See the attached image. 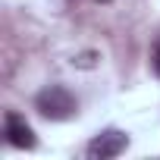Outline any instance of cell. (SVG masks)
<instances>
[{
  "label": "cell",
  "mask_w": 160,
  "mask_h": 160,
  "mask_svg": "<svg viewBox=\"0 0 160 160\" xmlns=\"http://www.w3.org/2000/svg\"><path fill=\"white\" fill-rule=\"evenodd\" d=\"M35 107L44 119H53V122H63V119H72L78 113V101L69 88L63 85H47L44 91H38L35 98Z\"/></svg>",
  "instance_id": "1"
},
{
  "label": "cell",
  "mask_w": 160,
  "mask_h": 160,
  "mask_svg": "<svg viewBox=\"0 0 160 160\" xmlns=\"http://www.w3.org/2000/svg\"><path fill=\"white\" fill-rule=\"evenodd\" d=\"M126 148H129L126 132L107 129V132H101V135H94V138L88 141V157H91V160H113V157H119Z\"/></svg>",
  "instance_id": "2"
},
{
  "label": "cell",
  "mask_w": 160,
  "mask_h": 160,
  "mask_svg": "<svg viewBox=\"0 0 160 160\" xmlns=\"http://www.w3.org/2000/svg\"><path fill=\"white\" fill-rule=\"evenodd\" d=\"M3 135H7V141H10L13 148H19V151H28V148L38 144L32 126H28L19 113H7V119H3Z\"/></svg>",
  "instance_id": "3"
},
{
  "label": "cell",
  "mask_w": 160,
  "mask_h": 160,
  "mask_svg": "<svg viewBox=\"0 0 160 160\" xmlns=\"http://www.w3.org/2000/svg\"><path fill=\"white\" fill-rule=\"evenodd\" d=\"M151 66H154V72H157V78H160V47H154V53H151Z\"/></svg>",
  "instance_id": "4"
},
{
  "label": "cell",
  "mask_w": 160,
  "mask_h": 160,
  "mask_svg": "<svg viewBox=\"0 0 160 160\" xmlns=\"http://www.w3.org/2000/svg\"><path fill=\"white\" fill-rule=\"evenodd\" d=\"M75 63H78V66H91V63H94V53H85V57H78Z\"/></svg>",
  "instance_id": "5"
},
{
  "label": "cell",
  "mask_w": 160,
  "mask_h": 160,
  "mask_svg": "<svg viewBox=\"0 0 160 160\" xmlns=\"http://www.w3.org/2000/svg\"><path fill=\"white\" fill-rule=\"evenodd\" d=\"M101 3H110V0H101Z\"/></svg>",
  "instance_id": "6"
}]
</instances>
